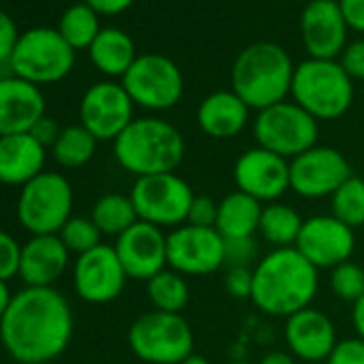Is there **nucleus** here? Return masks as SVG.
I'll return each mask as SVG.
<instances>
[{
	"mask_svg": "<svg viewBox=\"0 0 364 364\" xmlns=\"http://www.w3.org/2000/svg\"><path fill=\"white\" fill-rule=\"evenodd\" d=\"M73 309L54 287H24L0 319V345L18 364H50L73 338Z\"/></svg>",
	"mask_w": 364,
	"mask_h": 364,
	"instance_id": "1",
	"label": "nucleus"
},
{
	"mask_svg": "<svg viewBox=\"0 0 364 364\" xmlns=\"http://www.w3.org/2000/svg\"><path fill=\"white\" fill-rule=\"evenodd\" d=\"M319 291V270L296 247L272 249L253 266L251 302L270 317H291L311 306Z\"/></svg>",
	"mask_w": 364,
	"mask_h": 364,
	"instance_id": "2",
	"label": "nucleus"
},
{
	"mask_svg": "<svg viewBox=\"0 0 364 364\" xmlns=\"http://www.w3.org/2000/svg\"><path fill=\"white\" fill-rule=\"evenodd\" d=\"M185 137L167 120L156 116L135 118L116 139L118 165L135 178L171 173L185 159Z\"/></svg>",
	"mask_w": 364,
	"mask_h": 364,
	"instance_id": "3",
	"label": "nucleus"
},
{
	"mask_svg": "<svg viewBox=\"0 0 364 364\" xmlns=\"http://www.w3.org/2000/svg\"><path fill=\"white\" fill-rule=\"evenodd\" d=\"M294 63L289 54L272 43L257 41L247 46L232 67V90L251 107L266 109L291 95Z\"/></svg>",
	"mask_w": 364,
	"mask_h": 364,
	"instance_id": "4",
	"label": "nucleus"
},
{
	"mask_svg": "<svg viewBox=\"0 0 364 364\" xmlns=\"http://www.w3.org/2000/svg\"><path fill=\"white\" fill-rule=\"evenodd\" d=\"M289 97L317 122L336 120L353 103V80L338 60L306 58L294 71Z\"/></svg>",
	"mask_w": 364,
	"mask_h": 364,
	"instance_id": "5",
	"label": "nucleus"
},
{
	"mask_svg": "<svg viewBox=\"0 0 364 364\" xmlns=\"http://www.w3.org/2000/svg\"><path fill=\"white\" fill-rule=\"evenodd\" d=\"M129 347L146 364H180L196 347V334L182 313L148 311L129 328Z\"/></svg>",
	"mask_w": 364,
	"mask_h": 364,
	"instance_id": "6",
	"label": "nucleus"
},
{
	"mask_svg": "<svg viewBox=\"0 0 364 364\" xmlns=\"http://www.w3.org/2000/svg\"><path fill=\"white\" fill-rule=\"evenodd\" d=\"M75 65V50L63 39L58 28L35 26L20 35L9 60V73L35 86L63 82Z\"/></svg>",
	"mask_w": 364,
	"mask_h": 364,
	"instance_id": "7",
	"label": "nucleus"
},
{
	"mask_svg": "<svg viewBox=\"0 0 364 364\" xmlns=\"http://www.w3.org/2000/svg\"><path fill=\"white\" fill-rule=\"evenodd\" d=\"M73 187L67 176L58 171H43L20 189L18 223L31 236L58 234L73 217Z\"/></svg>",
	"mask_w": 364,
	"mask_h": 364,
	"instance_id": "8",
	"label": "nucleus"
},
{
	"mask_svg": "<svg viewBox=\"0 0 364 364\" xmlns=\"http://www.w3.org/2000/svg\"><path fill=\"white\" fill-rule=\"evenodd\" d=\"M129 198L139 221L156 225L161 230H173L187 223L196 193L185 178L171 171L135 178Z\"/></svg>",
	"mask_w": 364,
	"mask_h": 364,
	"instance_id": "9",
	"label": "nucleus"
},
{
	"mask_svg": "<svg viewBox=\"0 0 364 364\" xmlns=\"http://www.w3.org/2000/svg\"><path fill=\"white\" fill-rule=\"evenodd\" d=\"M257 146L291 161L317 146L319 122L294 101H281L257 112L253 120Z\"/></svg>",
	"mask_w": 364,
	"mask_h": 364,
	"instance_id": "10",
	"label": "nucleus"
},
{
	"mask_svg": "<svg viewBox=\"0 0 364 364\" xmlns=\"http://www.w3.org/2000/svg\"><path fill=\"white\" fill-rule=\"evenodd\" d=\"M131 101L148 112H165L180 103L185 77L178 65L163 54H139L120 80Z\"/></svg>",
	"mask_w": 364,
	"mask_h": 364,
	"instance_id": "11",
	"label": "nucleus"
},
{
	"mask_svg": "<svg viewBox=\"0 0 364 364\" xmlns=\"http://www.w3.org/2000/svg\"><path fill=\"white\" fill-rule=\"evenodd\" d=\"M225 266V238L215 228L178 225L167 234V268L204 277Z\"/></svg>",
	"mask_w": 364,
	"mask_h": 364,
	"instance_id": "12",
	"label": "nucleus"
},
{
	"mask_svg": "<svg viewBox=\"0 0 364 364\" xmlns=\"http://www.w3.org/2000/svg\"><path fill=\"white\" fill-rule=\"evenodd\" d=\"M351 176L343 152L330 146H313L289 161V189L304 200L332 198Z\"/></svg>",
	"mask_w": 364,
	"mask_h": 364,
	"instance_id": "13",
	"label": "nucleus"
},
{
	"mask_svg": "<svg viewBox=\"0 0 364 364\" xmlns=\"http://www.w3.org/2000/svg\"><path fill=\"white\" fill-rule=\"evenodd\" d=\"M135 103L120 82L92 84L80 101V124L99 141H114L133 120Z\"/></svg>",
	"mask_w": 364,
	"mask_h": 364,
	"instance_id": "14",
	"label": "nucleus"
},
{
	"mask_svg": "<svg viewBox=\"0 0 364 364\" xmlns=\"http://www.w3.org/2000/svg\"><path fill=\"white\" fill-rule=\"evenodd\" d=\"M236 191H242L259 204L279 202L289 189V161L262 148L245 150L234 163Z\"/></svg>",
	"mask_w": 364,
	"mask_h": 364,
	"instance_id": "15",
	"label": "nucleus"
},
{
	"mask_svg": "<svg viewBox=\"0 0 364 364\" xmlns=\"http://www.w3.org/2000/svg\"><path fill=\"white\" fill-rule=\"evenodd\" d=\"M296 249L317 270H332L351 259L355 251V230L332 215H315L304 219Z\"/></svg>",
	"mask_w": 364,
	"mask_h": 364,
	"instance_id": "16",
	"label": "nucleus"
},
{
	"mask_svg": "<svg viewBox=\"0 0 364 364\" xmlns=\"http://www.w3.org/2000/svg\"><path fill=\"white\" fill-rule=\"evenodd\" d=\"M129 277L109 245H99L97 249L77 255L73 262V289L90 304L114 302L127 285Z\"/></svg>",
	"mask_w": 364,
	"mask_h": 364,
	"instance_id": "17",
	"label": "nucleus"
},
{
	"mask_svg": "<svg viewBox=\"0 0 364 364\" xmlns=\"http://www.w3.org/2000/svg\"><path fill=\"white\" fill-rule=\"evenodd\" d=\"M114 249L133 281H150L167 268V234L156 225L137 221L116 238Z\"/></svg>",
	"mask_w": 364,
	"mask_h": 364,
	"instance_id": "18",
	"label": "nucleus"
},
{
	"mask_svg": "<svg viewBox=\"0 0 364 364\" xmlns=\"http://www.w3.org/2000/svg\"><path fill=\"white\" fill-rule=\"evenodd\" d=\"M283 338L287 351L302 364H323L338 343L334 321L315 306L287 317Z\"/></svg>",
	"mask_w": 364,
	"mask_h": 364,
	"instance_id": "19",
	"label": "nucleus"
},
{
	"mask_svg": "<svg viewBox=\"0 0 364 364\" xmlns=\"http://www.w3.org/2000/svg\"><path fill=\"white\" fill-rule=\"evenodd\" d=\"M300 37L309 58L336 60L347 46V24L336 0L306 3L300 16Z\"/></svg>",
	"mask_w": 364,
	"mask_h": 364,
	"instance_id": "20",
	"label": "nucleus"
},
{
	"mask_svg": "<svg viewBox=\"0 0 364 364\" xmlns=\"http://www.w3.org/2000/svg\"><path fill=\"white\" fill-rule=\"evenodd\" d=\"M46 116V97L39 86L16 75H0V137L31 133Z\"/></svg>",
	"mask_w": 364,
	"mask_h": 364,
	"instance_id": "21",
	"label": "nucleus"
},
{
	"mask_svg": "<svg viewBox=\"0 0 364 364\" xmlns=\"http://www.w3.org/2000/svg\"><path fill=\"white\" fill-rule=\"evenodd\" d=\"M69 262L71 253L58 234L31 236V240L22 245L18 277L26 287H54V283L67 272Z\"/></svg>",
	"mask_w": 364,
	"mask_h": 364,
	"instance_id": "22",
	"label": "nucleus"
},
{
	"mask_svg": "<svg viewBox=\"0 0 364 364\" xmlns=\"http://www.w3.org/2000/svg\"><path fill=\"white\" fill-rule=\"evenodd\" d=\"M46 146L31 133L0 137V182L7 187H24L46 171Z\"/></svg>",
	"mask_w": 364,
	"mask_h": 364,
	"instance_id": "23",
	"label": "nucleus"
},
{
	"mask_svg": "<svg viewBox=\"0 0 364 364\" xmlns=\"http://www.w3.org/2000/svg\"><path fill=\"white\" fill-rule=\"evenodd\" d=\"M251 107L234 90L210 92L198 107V127L213 139H232L245 131Z\"/></svg>",
	"mask_w": 364,
	"mask_h": 364,
	"instance_id": "24",
	"label": "nucleus"
},
{
	"mask_svg": "<svg viewBox=\"0 0 364 364\" xmlns=\"http://www.w3.org/2000/svg\"><path fill=\"white\" fill-rule=\"evenodd\" d=\"M88 56L99 73H103L105 77L122 80L124 73L135 63L137 52H135L133 39L124 31L107 26V28H101V33L88 48Z\"/></svg>",
	"mask_w": 364,
	"mask_h": 364,
	"instance_id": "25",
	"label": "nucleus"
},
{
	"mask_svg": "<svg viewBox=\"0 0 364 364\" xmlns=\"http://www.w3.org/2000/svg\"><path fill=\"white\" fill-rule=\"evenodd\" d=\"M264 204L242 191H234L219 202V215L215 230L225 240L253 238L259 230Z\"/></svg>",
	"mask_w": 364,
	"mask_h": 364,
	"instance_id": "26",
	"label": "nucleus"
},
{
	"mask_svg": "<svg viewBox=\"0 0 364 364\" xmlns=\"http://www.w3.org/2000/svg\"><path fill=\"white\" fill-rule=\"evenodd\" d=\"M302 223L304 219L298 215V210H294L283 202H272L266 204L262 210L257 234L272 249H289L296 247Z\"/></svg>",
	"mask_w": 364,
	"mask_h": 364,
	"instance_id": "27",
	"label": "nucleus"
},
{
	"mask_svg": "<svg viewBox=\"0 0 364 364\" xmlns=\"http://www.w3.org/2000/svg\"><path fill=\"white\" fill-rule=\"evenodd\" d=\"M146 294L154 311L182 313L189 304L191 287L185 274H180L171 268H165L156 277L146 281Z\"/></svg>",
	"mask_w": 364,
	"mask_h": 364,
	"instance_id": "28",
	"label": "nucleus"
},
{
	"mask_svg": "<svg viewBox=\"0 0 364 364\" xmlns=\"http://www.w3.org/2000/svg\"><path fill=\"white\" fill-rule=\"evenodd\" d=\"M101 16L88 7L84 0L82 3H75L71 7H67L58 20V33L63 35V39L75 50H86L92 46V41L97 39V35L101 33Z\"/></svg>",
	"mask_w": 364,
	"mask_h": 364,
	"instance_id": "29",
	"label": "nucleus"
},
{
	"mask_svg": "<svg viewBox=\"0 0 364 364\" xmlns=\"http://www.w3.org/2000/svg\"><path fill=\"white\" fill-rule=\"evenodd\" d=\"M90 219L95 221V225L103 236H114V238H118L139 221L131 198L122 193H107L99 198L92 206Z\"/></svg>",
	"mask_w": 364,
	"mask_h": 364,
	"instance_id": "30",
	"label": "nucleus"
},
{
	"mask_svg": "<svg viewBox=\"0 0 364 364\" xmlns=\"http://www.w3.org/2000/svg\"><path fill=\"white\" fill-rule=\"evenodd\" d=\"M99 139L82 124H69L60 131V137L52 146V156L60 167L77 169L92 161Z\"/></svg>",
	"mask_w": 364,
	"mask_h": 364,
	"instance_id": "31",
	"label": "nucleus"
},
{
	"mask_svg": "<svg viewBox=\"0 0 364 364\" xmlns=\"http://www.w3.org/2000/svg\"><path fill=\"white\" fill-rule=\"evenodd\" d=\"M332 217L351 230L364 228V180L349 176L330 198Z\"/></svg>",
	"mask_w": 364,
	"mask_h": 364,
	"instance_id": "32",
	"label": "nucleus"
},
{
	"mask_svg": "<svg viewBox=\"0 0 364 364\" xmlns=\"http://www.w3.org/2000/svg\"><path fill=\"white\" fill-rule=\"evenodd\" d=\"M58 238L69 249V253H75V255H84L97 249L99 245H103L101 242L103 234L99 232V228L95 225L90 217H71L58 232Z\"/></svg>",
	"mask_w": 364,
	"mask_h": 364,
	"instance_id": "33",
	"label": "nucleus"
},
{
	"mask_svg": "<svg viewBox=\"0 0 364 364\" xmlns=\"http://www.w3.org/2000/svg\"><path fill=\"white\" fill-rule=\"evenodd\" d=\"M330 289L343 302H355L364 296V268L355 262L338 264L330 270Z\"/></svg>",
	"mask_w": 364,
	"mask_h": 364,
	"instance_id": "34",
	"label": "nucleus"
},
{
	"mask_svg": "<svg viewBox=\"0 0 364 364\" xmlns=\"http://www.w3.org/2000/svg\"><path fill=\"white\" fill-rule=\"evenodd\" d=\"M20 257H22V245L0 230V281L9 283L14 277L20 274Z\"/></svg>",
	"mask_w": 364,
	"mask_h": 364,
	"instance_id": "35",
	"label": "nucleus"
},
{
	"mask_svg": "<svg viewBox=\"0 0 364 364\" xmlns=\"http://www.w3.org/2000/svg\"><path fill=\"white\" fill-rule=\"evenodd\" d=\"M257 240L253 238H238V240H225V266H245L251 268V264H257Z\"/></svg>",
	"mask_w": 364,
	"mask_h": 364,
	"instance_id": "36",
	"label": "nucleus"
},
{
	"mask_svg": "<svg viewBox=\"0 0 364 364\" xmlns=\"http://www.w3.org/2000/svg\"><path fill=\"white\" fill-rule=\"evenodd\" d=\"M225 291L236 300H251L253 294V268L245 266H228L223 277Z\"/></svg>",
	"mask_w": 364,
	"mask_h": 364,
	"instance_id": "37",
	"label": "nucleus"
},
{
	"mask_svg": "<svg viewBox=\"0 0 364 364\" xmlns=\"http://www.w3.org/2000/svg\"><path fill=\"white\" fill-rule=\"evenodd\" d=\"M18 41H20V31L16 20L5 9H0V67L9 69V60L14 56Z\"/></svg>",
	"mask_w": 364,
	"mask_h": 364,
	"instance_id": "38",
	"label": "nucleus"
},
{
	"mask_svg": "<svg viewBox=\"0 0 364 364\" xmlns=\"http://www.w3.org/2000/svg\"><path fill=\"white\" fill-rule=\"evenodd\" d=\"M217 215H219V202H215L208 196H196L187 223L196 228H215L217 225Z\"/></svg>",
	"mask_w": 364,
	"mask_h": 364,
	"instance_id": "39",
	"label": "nucleus"
},
{
	"mask_svg": "<svg viewBox=\"0 0 364 364\" xmlns=\"http://www.w3.org/2000/svg\"><path fill=\"white\" fill-rule=\"evenodd\" d=\"M326 364H364V341L358 336L338 338Z\"/></svg>",
	"mask_w": 364,
	"mask_h": 364,
	"instance_id": "40",
	"label": "nucleus"
},
{
	"mask_svg": "<svg viewBox=\"0 0 364 364\" xmlns=\"http://www.w3.org/2000/svg\"><path fill=\"white\" fill-rule=\"evenodd\" d=\"M338 63L351 80L364 82V37L347 43L343 54L338 56Z\"/></svg>",
	"mask_w": 364,
	"mask_h": 364,
	"instance_id": "41",
	"label": "nucleus"
},
{
	"mask_svg": "<svg viewBox=\"0 0 364 364\" xmlns=\"http://www.w3.org/2000/svg\"><path fill=\"white\" fill-rule=\"evenodd\" d=\"M347 28L364 35V0H338Z\"/></svg>",
	"mask_w": 364,
	"mask_h": 364,
	"instance_id": "42",
	"label": "nucleus"
},
{
	"mask_svg": "<svg viewBox=\"0 0 364 364\" xmlns=\"http://www.w3.org/2000/svg\"><path fill=\"white\" fill-rule=\"evenodd\" d=\"M60 127H58V122L54 120V118H50L48 114L31 129V135L41 144V146H46V148H52L54 144H56V139L60 137Z\"/></svg>",
	"mask_w": 364,
	"mask_h": 364,
	"instance_id": "43",
	"label": "nucleus"
},
{
	"mask_svg": "<svg viewBox=\"0 0 364 364\" xmlns=\"http://www.w3.org/2000/svg\"><path fill=\"white\" fill-rule=\"evenodd\" d=\"M88 7H92L99 16H120L131 9L137 0H84Z\"/></svg>",
	"mask_w": 364,
	"mask_h": 364,
	"instance_id": "44",
	"label": "nucleus"
},
{
	"mask_svg": "<svg viewBox=\"0 0 364 364\" xmlns=\"http://www.w3.org/2000/svg\"><path fill=\"white\" fill-rule=\"evenodd\" d=\"M351 326L355 336L364 341V296L351 304Z\"/></svg>",
	"mask_w": 364,
	"mask_h": 364,
	"instance_id": "45",
	"label": "nucleus"
},
{
	"mask_svg": "<svg viewBox=\"0 0 364 364\" xmlns=\"http://www.w3.org/2000/svg\"><path fill=\"white\" fill-rule=\"evenodd\" d=\"M257 364H296V358L289 353V351H283V349H272L268 351Z\"/></svg>",
	"mask_w": 364,
	"mask_h": 364,
	"instance_id": "46",
	"label": "nucleus"
},
{
	"mask_svg": "<svg viewBox=\"0 0 364 364\" xmlns=\"http://www.w3.org/2000/svg\"><path fill=\"white\" fill-rule=\"evenodd\" d=\"M11 298H14V294L9 291V285L5 281H0V319L5 317V313L11 304Z\"/></svg>",
	"mask_w": 364,
	"mask_h": 364,
	"instance_id": "47",
	"label": "nucleus"
},
{
	"mask_svg": "<svg viewBox=\"0 0 364 364\" xmlns=\"http://www.w3.org/2000/svg\"><path fill=\"white\" fill-rule=\"evenodd\" d=\"M180 364H213L208 358H204V355H200V353H191L187 360H182Z\"/></svg>",
	"mask_w": 364,
	"mask_h": 364,
	"instance_id": "48",
	"label": "nucleus"
},
{
	"mask_svg": "<svg viewBox=\"0 0 364 364\" xmlns=\"http://www.w3.org/2000/svg\"><path fill=\"white\" fill-rule=\"evenodd\" d=\"M228 364H255V362H247V360H232Z\"/></svg>",
	"mask_w": 364,
	"mask_h": 364,
	"instance_id": "49",
	"label": "nucleus"
},
{
	"mask_svg": "<svg viewBox=\"0 0 364 364\" xmlns=\"http://www.w3.org/2000/svg\"><path fill=\"white\" fill-rule=\"evenodd\" d=\"M306 3H315V0H306Z\"/></svg>",
	"mask_w": 364,
	"mask_h": 364,
	"instance_id": "50",
	"label": "nucleus"
}]
</instances>
